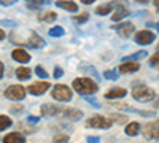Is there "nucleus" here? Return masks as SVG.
I'll return each instance as SVG.
<instances>
[{
    "instance_id": "1",
    "label": "nucleus",
    "mask_w": 159,
    "mask_h": 143,
    "mask_svg": "<svg viewBox=\"0 0 159 143\" xmlns=\"http://www.w3.org/2000/svg\"><path fill=\"white\" fill-rule=\"evenodd\" d=\"M73 89L81 96H91L99 89V86H97L96 81H92L91 78L83 76V78H75L73 80Z\"/></svg>"
},
{
    "instance_id": "2",
    "label": "nucleus",
    "mask_w": 159,
    "mask_h": 143,
    "mask_svg": "<svg viewBox=\"0 0 159 143\" xmlns=\"http://www.w3.org/2000/svg\"><path fill=\"white\" fill-rule=\"evenodd\" d=\"M132 97L139 102H150L156 97V94L151 87H147L145 84H132Z\"/></svg>"
},
{
    "instance_id": "3",
    "label": "nucleus",
    "mask_w": 159,
    "mask_h": 143,
    "mask_svg": "<svg viewBox=\"0 0 159 143\" xmlns=\"http://www.w3.org/2000/svg\"><path fill=\"white\" fill-rule=\"evenodd\" d=\"M51 97L57 100V102H69L72 100L73 94H72V91L69 86H65V84H56L54 87L51 89Z\"/></svg>"
},
{
    "instance_id": "4",
    "label": "nucleus",
    "mask_w": 159,
    "mask_h": 143,
    "mask_svg": "<svg viewBox=\"0 0 159 143\" xmlns=\"http://www.w3.org/2000/svg\"><path fill=\"white\" fill-rule=\"evenodd\" d=\"M18 45H25V46H29V48H34V49H38V48H43L45 46V40L42 37H40L37 32L30 30L27 34V37H25V40H21Z\"/></svg>"
},
{
    "instance_id": "5",
    "label": "nucleus",
    "mask_w": 159,
    "mask_h": 143,
    "mask_svg": "<svg viewBox=\"0 0 159 143\" xmlns=\"http://www.w3.org/2000/svg\"><path fill=\"white\" fill-rule=\"evenodd\" d=\"M113 121L105 118V116L96 114V116H91V118L86 121V127H92V129H108L111 127Z\"/></svg>"
},
{
    "instance_id": "6",
    "label": "nucleus",
    "mask_w": 159,
    "mask_h": 143,
    "mask_svg": "<svg viewBox=\"0 0 159 143\" xmlns=\"http://www.w3.org/2000/svg\"><path fill=\"white\" fill-rule=\"evenodd\" d=\"M113 8H116V13L113 15V21H121L123 18H126L129 15V3H127V0H113L111 2Z\"/></svg>"
},
{
    "instance_id": "7",
    "label": "nucleus",
    "mask_w": 159,
    "mask_h": 143,
    "mask_svg": "<svg viewBox=\"0 0 159 143\" xmlns=\"http://www.w3.org/2000/svg\"><path fill=\"white\" fill-rule=\"evenodd\" d=\"M3 96L10 100H22L25 97V89L21 84H11L5 89Z\"/></svg>"
},
{
    "instance_id": "8",
    "label": "nucleus",
    "mask_w": 159,
    "mask_h": 143,
    "mask_svg": "<svg viewBox=\"0 0 159 143\" xmlns=\"http://www.w3.org/2000/svg\"><path fill=\"white\" fill-rule=\"evenodd\" d=\"M51 87V83L49 81H37V83H32L29 87H27V92H30L32 96H43L46 91Z\"/></svg>"
},
{
    "instance_id": "9",
    "label": "nucleus",
    "mask_w": 159,
    "mask_h": 143,
    "mask_svg": "<svg viewBox=\"0 0 159 143\" xmlns=\"http://www.w3.org/2000/svg\"><path fill=\"white\" fill-rule=\"evenodd\" d=\"M143 137L159 140V119H156L154 123H150L143 127Z\"/></svg>"
},
{
    "instance_id": "10",
    "label": "nucleus",
    "mask_w": 159,
    "mask_h": 143,
    "mask_svg": "<svg viewBox=\"0 0 159 143\" xmlns=\"http://www.w3.org/2000/svg\"><path fill=\"white\" fill-rule=\"evenodd\" d=\"M154 34L151 32V30H139L137 34H135V42H137V45H150V43H153L154 42Z\"/></svg>"
},
{
    "instance_id": "11",
    "label": "nucleus",
    "mask_w": 159,
    "mask_h": 143,
    "mask_svg": "<svg viewBox=\"0 0 159 143\" xmlns=\"http://www.w3.org/2000/svg\"><path fill=\"white\" fill-rule=\"evenodd\" d=\"M115 29H116L118 35H121L123 38H129L130 35H134V30H135L132 22H121L119 25H116Z\"/></svg>"
},
{
    "instance_id": "12",
    "label": "nucleus",
    "mask_w": 159,
    "mask_h": 143,
    "mask_svg": "<svg viewBox=\"0 0 159 143\" xmlns=\"http://www.w3.org/2000/svg\"><path fill=\"white\" fill-rule=\"evenodd\" d=\"M140 69V65H139V62L137 60H124L121 65L118 67V72L119 73H134V72H137Z\"/></svg>"
},
{
    "instance_id": "13",
    "label": "nucleus",
    "mask_w": 159,
    "mask_h": 143,
    "mask_svg": "<svg viewBox=\"0 0 159 143\" xmlns=\"http://www.w3.org/2000/svg\"><path fill=\"white\" fill-rule=\"evenodd\" d=\"M40 113H42V116L49 118V116H56V114L62 113V108L57 105H52V103H43L42 108H40Z\"/></svg>"
},
{
    "instance_id": "14",
    "label": "nucleus",
    "mask_w": 159,
    "mask_h": 143,
    "mask_svg": "<svg viewBox=\"0 0 159 143\" xmlns=\"http://www.w3.org/2000/svg\"><path fill=\"white\" fill-rule=\"evenodd\" d=\"M11 57H13V60H16V62H19V64H27V62L30 60L29 53H27L25 49H22V48H16V49L11 53Z\"/></svg>"
},
{
    "instance_id": "15",
    "label": "nucleus",
    "mask_w": 159,
    "mask_h": 143,
    "mask_svg": "<svg viewBox=\"0 0 159 143\" xmlns=\"http://www.w3.org/2000/svg\"><path fill=\"white\" fill-rule=\"evenodd\" d=\"M126 94H127V91L124 87H111L105 92V99H108V100L123 99V97H126Z\"/></svg>"
},
{
    "instance_id": "16",
    "label": "nucleus",
    "mask_w": 159,
    "mask_h": 143,
    "mask_svg": "<svg viewBox=\"0 0 159 143\" xmlns=\"http://www.w3.org/2000/svg\"><path fill=\"white\" fill-rule=\"evenodd\" d=\"M3 143H25V138L19 132H10L3 137Z\"/></svg>"
},
{
    "instance_id": "17",
    "label": "nucleus",
    "mask_w": 159,
    "mask_h": 143,
    "mask_svg": "<svg viewBox=\"0 0 159 143\" xmlns=\"http://www.w3.org/2000/svg\"><path fill=\"white\" fill-rule=\"evenodd\" d=\"M56 5L65 11H70V13H76L78 11V5L75 2H72V0H57Z\"/></svg>"
},
{
    "instance_id": "18",
    "label": "nucleus",
    "mask_w": 159,
    "mask_h": 143,
    "mask_svg": "<svg viewBox=\"0 0 159 143\" xmlns=\"http://www.w3.org/2000/svg\"><path fill=\"white\" fill-rule=\"evenodd\" d=\"M65 119H70V121H80L83 118V111L81 110H76V108H69L64 111Z\"/></svg>"
},
{
    "instance_id": "19",
    "label": "nucleus",
    "mask_w": 159,
    "mask_h": 143,
    "mask_svg": "<svg viewBox=\"0 0 159 143\" xmlns=\"http://www.w3.org/2000/svg\"><path fill=\"white\" fill-rule=\"evenodd\" d=\"M16 76L19 81H25L32 76V70L29 67H19V69H16Z\"/></svg>"
},
{
    "instance_id": "20",
    "label": "nucleus",
    "mask_w": 159,
    "mask_h": 143,
    "mask_svg": "<svg viewBox=\"0 0 159 143\" xmlns=\"http://www.w3.org/2000/svg\"><path fill=\"white\" fill-rule=\"evenodd\" d=\"M124 132L129 135V137H135L139 132H140V124L139 123H129L124 129Z\"/></svg>"
},
{
    "instance_id": "21",
    "label": "nucleus",
    "mask_w": 159,
    "mask_h": 143,
    "mask_svg": "<svg viewBox=\"0 0 159 143\" xmlns=\"http://www.w3.org/2000/svg\"><path fill=\"white\" fill-rule=\"evenodd\" d=\"M11 126H13L11 118H8L7 114H0V132L5 131V129H8V127H11Z\"/></svg>"
},
{
    "instance_id": "22",
    "label": "nucleus",
    "mask_w": 159,
    "mask_h": 143,
    "mask_svg": "<svg viewBox=\"0 0 159 143\" xmlns=\"http://www.w3.org/2000/svg\"><path fill=\"white\" fill-rule=\"evenodd\" d=\"M25 3H27L29 8H40V7H43V5H48L49 3V0H24Z\"/></svg>"
},
{
    "instance_id": "23",
    "label": "nucleus",
    "mask_w": 159,
    "mask_h": 143,
    "mask_svg": "<svg viewBox=\"0 0 159 143\" xmlns=\"http://www.w3.org/2000/svg\"><path fill=\"white\" fill-rule=\"evenodd\" d=\"M113 10V5H111V2L110 3H103V5H100V7H97L96 8V13H97V15H108V13Z\"/></svg>"
},
{
    "instance_id": "24",
    "label": "nucleus",
    "mask_w": 159,
    "mask_h": 143,
    "mask_svg": "<svg viewBox=\"0 0 159 143\" xmlns=\"http://www.w3.org/2000/svg\"><path fill=\"white\" fill-rule=\"evenodd\" d=\"M56 19H57V15L54 11H48V13L40 16V21H45V22H54Z\"/></svg>"
},
{
    "instance_id": "25",
    "label": "nucleus",
    "mask_w": 159,
    "mask_h": 143,
    "mask_svg": "<svg viewBox=\"0 0 159 143\" xmlns=\"http://www.w3.org/2000/svg\"><path fill=\"white\" fill-rule=\"evenodd\" d=\"M147 51H137V53L134 54H130V56H126L124 60H139V59H143V57H147Z\"/></svg>"
},
{
    "instance_id": "26",
    "label": "nucleus",
    "mask_w": 159,
    "mask_h": 143,
    "mask_svg": "<svg viewBox=\"0 0 159 143\" xmlns=\"http://www.w3.org/2000/svg\"><path fill=\"white\" fill-rule=\"evenodd\" d=\"M49 37H62L64 34H65V30H64V27H61V25H56V27H52V29H49Z\"/></svg>"
},
{
    "instance_id": "27",
    "label": "nucleus",
    "mask_w": 159,
    "mask_h": 143,
    "mask_svg": "<svg viewBox=\"0 0 159 143\" xmlns=\"http://www.w3.org/2000/svg\"><path fill=\"white\" fill-rule=\"evenodd\" d=\"M81 72H86V73H89L91 76H94L96 80H99V73H97V70L96 69H92L91 65H81V69H80Z\"/></svg>"
},
{
    "instance_id": "28",
    "label": "nucleus",
    "mask_w": 159,
    "mask_h": 143,
    "mask_svg": "<svg viewBox=\"0 0 159 143\" xmlns=\"http://www.w3.org/2000/svg\"><path fill=\"white\" fill-rule=\"evenodd\" d=\"M111 119H115V123H118V124H126L127 123V116H124V114H118V113H113L111 116H110Z\"/></svg>"
},
{
    "instance_id": "29",
    "label": "nucleus",
    "mask_w": 159,
    "mask_h": 143,
    "mask_svg": "<svg viewBox=\"0 0 159 143\" xmlns=\"http://www.w3.org/2000/svg\"><path fill=\"white\" fill-rule=\"evenodd\" d=\"M35 73H37L40 78H42V80H48V76H49L48 72H46L42 65H37V67H35Z\"/></svg>"
},
{
    "instance_id": "30",
    "label": "nucleus",
    "mask_w": 159,
    "mask_h": 143,
    "mask_svg": "<svg viewBox=\"0 0 159 143\" xmlns=\"http://www.w3.org/2000/svg\"><path fill=\"white\" fill-rule=\"evenodd\" d=\"M118 75H119L118 70H105L103 72V76L107 78V80H118Z\"/></svg>"
},
{
    "instance_id": "31",
    "label": "nucleus",
    "mask_w": 159,
    "mask_h": 143,
    "mask_svg": "<svg viewBox=\"0 0 159 143\" xmlns=\"http://www.w3.org/2000/svg\"><path fill=\"white\" fill-rule=\"evenodd\" d=\"M52 143H69V135H65V134H57L54 138H52Z\"/></svg>"
},
{
    "instance_id": "32",
    "label": "nucleus",
    "mask_w": 159,
    "mask_h": 143,
    "mask_svg": "<svg viewBox=\"0 0 159 143\" xmlns=\"http://www.w3.org/2000/svg\"><path fill=\"white\" fill-rule=\"evenodd\" d=\"M88 19H89V15H88V13H83V15H78V16H75V18H73V21H75L76 24L88 22Z\"/></svg>"
},
{
    "instance_id": "33",
    "label": "nucleus",
    "mask_w": 159,
    "mask_h": 143,
    "mask_svg": "<svg viewBox=\"0 0 159 143\" xmlns=\"http://www.w3.org/2000/svg\"><path fill=\"white\" fill-rule=\"evenodd\" d=\"M150 65L151 67H156V69H159V51L154 54V56H151V59H150Z\"/></svg>"
},
{
    "instance_id": "34",
    "label": "nucleus",
    "mask_w": 159,
    "mask_h": 143,
    "mask_svg": "<svg viewBox=\"0 0 159 143\" xmlns=\"http://www.w3.org/2000/svg\"><path fill=\"white\" fill-rule=\"evenodd\" d=\"M84 99H86V100H88V102L91 103V105H94L96 108H99V107H100V103L97 102V99H94V97H91V96H84Z\"/></svg>"
},
{
    "instance_id": "35",
    "label": "nucleus",
    "mask_w": 159,
    "mask_h": 143,
    "mask_svg": "<svg viewBox=\"0 0 159 143\" xmlns=\"http://www.w3.org/2000/svg\"><path fill=\"white\" fill-rule=\"evenodd\" d=\"M11 113H15V114H19V113H22V110H24V107L22 105H11Z\"/></svg>"
},
{
    "instance_id": "36",
    "label": "nucleus",
    "mask_w": 159,
    "mask_h": 143,
    "mask_svg": "<svg viewBox=\"0 0 159 143\" xmlns=\"http://www.w3.org/2000/svg\"><path fill=\"white\" fill-rule=\"evenodd\" d=\"M38 121H40V118H38V116H34V114L27 116V123H29V124H37Z\"/></svg>"
},
{
    "instance_id": "37",
    "label": "nucleus",
    "mask_w": 159,
    "mask_h": 143,
    "mask_svg": "<svg viewBox=\"0 0 159 143\" xmlns=\"http://www.w3.org/2000/svg\"><path fill=\"white\" fill-rule=\"evenodd\" d=\"M62 75H64V72H62V69H61V67H56V69H54V73H52V76H54V78H56V80H57V78H61Z\"/></svg>"
},
{
    "instance_id": "38",
    "label": "nucleus",
    "mask_w": 159,
    "mask_h": 143,
    "mask_svg": "<svg viewBox=\"0 0 159 143\" xmlns=\"http://www.w3.org/2000/svg\"><path fill=\"white\" fill-rule=\"evenodd\" d=\"M15 3H16V0H0V5H3V7H11Z\"/></svg>"
},
{
    "instance_id": "39",
    "label": "nucleus",
    "mask_w": 159,
    "mask_h": 143,
    "mask_svg": "<svg viewBox=\"0 0 159 143\" xmlns=\"http://www.w3.org/2000/svg\"><path fill=\"white\" fill-rule=\"evenodd\" d=\"M86 141H88V143H100V138H99V137H92V135H89V137L86 138Z\"/></svg>"
},
{
    "instance_id": "40",
    "label": "nucleus",
    "mask_w": 159,
    "mask_h": 143,
    "mask_svg": "<svg viewBox=\"0 0 159 143\" xmlns=\"http://www.w3.org/2000/svg\"><path fill=\"white\" fill-rule=\"evenodd\" d=\"M3 72H5V67H3L2 60H0V80H2V78H3Z\"/></svg>"
},
{
    "instance_id": "41",
    "label": "nucleus",
    "mask_w": 159,
    "mask_h": 143,
    "mask_svg": "<svg viewBox=\"0 0 159 143\" xmlns=\"http://www.w3.org/2000/svg\"><path fill=\"white\" fill-rule=\"evenodd\" d=\"M3 25H15V22H11V21H0Z\"/></svg>"
},
{
    "instance_id": "42",
    "label": "nucleus",
    "mask_w": 159,
    "mask_h": 143,
    "mask_svg": "<svg viewBox=\"0 0 159 143\" xmlns=\"http://www.w3.org/2000/svg\"><path fill=\"white\" fill-rule=\"evenodd\" d=\"M7 37V34H5V30H2L0 29V40H3V38Z\"/></svg>"
},
{
    "instance_id": "43",
    "label": "nucleus",
    "mask_w": 159,
    "mask_h": 143,
    "mask_svg": "<svg viewBox=\"0 0 159 143\" xmlns=\"http://www.w3.org/2000/svg\"><path fill=\"white\" fill-rule=\"evenodd\" d=\"M81 2H83V3H86V5H91V3H94L96 0H81Z\"/></svg>"
},
{
    "instance_id": "44",
    "label": "nucleus",
    "mask_w": 159,
    "mask_h": 143,
    "mask_svg": "<svg viewBox=\"0 0 159 143\" xmlns=\"http://www.w3.org/2000/svg\"><path fill=\"white\" fill-rule=\"evenodd\" d=\"M135 2H139V3H142V5H147L150 0H135Z\"/></svg>"
},
{
    "instance_id": "45",
    "label": "nucleus",
    "mask_w": 159,
    "mask_h": 143,
    "mask_svg": "<svg viewBox=\"0 0 159 143\" xmlns=\"http://www.w3.org/2000/svg\"><path fill=\"white\" fill-rule=\"evenodd\" d=\"M154 7H156V10L159 11V0H154Z\"/></svg>"
},
{
    "instance_id": "46",
    "label": "nucleus",
    "mask_w": 159,
    "mask_h": 143,
    "mask_svg": "<svg viewBox=\"0 0 159 143\" xmlns=\"http://www.w3.org/2000/svg\"><path fill=\"white\" fill-rule=\"evenodd\" d=\"M156 29H157V32H159V22L156 24Z\"/></svg>"
},
{
    "instance_id": "47",
    "label": "nucleus",
    "mask_w": 159,
    "mask_h": 143,
    "mask_svg": "<svg viewBox=\"0 0 159 143\" xmlns=\"http://www.w3.org/2000/svg\"><path fill=\"white\" fill-rule=\"evenodd\" d=\"M157 51H159V45H157Z\"/></svg>"
}]
</instances>
